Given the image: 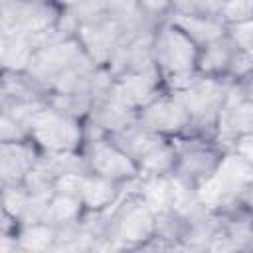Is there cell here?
I'll return each mask as SVG.
<instances>
[{"instance_id":"cell-1","label":"cell","mask_w":253,"mask_h":253,"mask_svg":"<svg viewBox=\"0 0 253 253\" xmlns=\"http://www.w3.org/2000/svg\"><path fill=\"white\" fill-rule=\"evenodd\" d=\"M253 178V166L237 152L227 150L221 156L215 172L198 186L196 194L202 206L215 211H229L237 206L239 190Z\"/></svg>"},{"instance_id":"cell-2","label":"cell","mask_w":253,"mask_h":253,"mask_svg":"<svg viewBox=\"0 0 253 253\" xmlns=\"http://www.w3.org/2000/svg\"><path fill=\"white\" fill-rule=\"evenodd\" d=\"M32 140L40 150L63 152V150H81L85 144L83 121L71 119L53 107L45 105L30 123Z\"/></svg>"},{"instance_id":"cell-3","label":"cell","mask_w":253,"mask_h":253,"mask_svg":"<svg viewBox=\"0 0 253 253\" xmlns=\"http://www.w3.org/2000/svg\"><path fill=\"white\" fill-rule=\"evenodd\" d=\"M170 140L176 148L174 174L184 178L194 188L206 182L221 162L223 150L211 140L192 136H172Z\"/></svg>"},{"instance_id":"cell-4","label":"cell","mask_w":253,"mask_h":253,"mask_svg":"<svg viewBox=\"0 0 253 253\" xmlns=\"http://www.w3.org/2000/svg\"><path fill=\"white\" fill-rule=\"evenodd\" d=\"M200 47L186 32L164 20L154 30V61L162 75L176 71H190L198 65Z\"/></svg>"},{"instance_id":"cell-5","label":"cell","mask_w":253,"mask_h":253,"mask_svg":"<svg viewBox=\"0 0 253 253\" xmlns=\"http://www.w3.org/2000/svg\"><path fill=\"white\" fill-rule=\"evenodd\" d=\"M61 12L55 0H2V32L34 36L53 28Z\"/></svg>"},{"instance_id":"cell-6","label":"cell","mask_w":253,"mask_h":253,"mask_svg":"<svg viewBox=\"0 0 253 253\" xmlns=\"http://www.w3.org/2000/svg\"><path fill=\"white\" fill-rule=\"evenodd\" d=\"M81 150L85 154L91 174H97L115 182H125L140 176L138 164L126 152H123L113 140H109V136L87 140Z\"/></svg>"},{"instance_id":"cell-7","label":"cell","mask_w":253,"mask_h":253,"mask_svg":"<svg viewBox=\"0 0 253 253\" xmlns=\"http://www.w3.org/2000/svg\"><path fill=\"white\" fill-rule=\"evenodd\" d=\"M251 132H253V99L241 95L233 81L225 105L219 113L215 144L223 152H227L235 148V142L241 136Z\"/></svg>"},{"instance_id":"cell-8","label":"cell","mask_w":253,"mask_h":253,"mask_svg":"<svg viewBox=\"0 0 253 253\" xmlns=\"http://www.w3.org/2000/svg\"><path fill=\"white\" fill-rule=\"evenodd\" d=\"M190 123V115L184 109V105L168 91L158 95L152 103L142 107L138 111V125L158 132L166 138L178 136L184 132V128Z\"/></svg>"},{"instance_id":"cell-9","label":"cell","mask_w":253,"mask_h":253,"mask_svg":"<svg viewBox=\"0 0 253 253\" xmlns=\"http://www.w3.org/2000/svg\"><path fill=\"white\" fill-rule=\"evenodd\" d=\"M162 93H164V83L158 67L115 77L113 87L109 91L111 97L119 99L121 103L128 105L134 111H140Z\"/></svg>"},{"instance_id":"cell-10","label":"cell","mask_w":253,"mask_h":253,"mask_svg":"<svg viewBox=\"0 0 253 253\" xmlns=\"http://www.w3.org/2000/svg\"><path fill=\"white\" fill-rule=\"evenodd\" d=\"M152 67H158L154 61V30L134 38H125L107 61V69L115 77L146 71Z\"/></svg>"},{"instance_id":"cell-11","label":"cell","mask_w":253,"mask_h":253,"mask_svg":"<svg viewBox=\"0 0 253 253\" xmlns=\"http://www.w3.org/2000/svg\"><path fill=\"white\" fill-rule=\"evenodd\" d=\"M81 51H83L81 42L77 38H67L63 42H57V43L36 49V53L32 55V61H30L26 71L49 91V81L57 73L67 69L77 59V55Z\"/></svg>"},{"instance_id":"cell-12","label":"cell","mask_w":253,"mask_h":253,"mask_svg":"<svg viewBox=\"0 0 253 253\" xmlns=\"http://www.w3.org/2000/svg\"><path fill=\"white\" fill-rule=\"evenodd\" d=\"M75 38L81 42L83 49L99 65H107L115 47L125 40V34H123V30L115 18L105 16V18H99L95 22L81 24Z\"/></svg>"},{"instance_id":"cell-13","label":"cell","mask_w":253,"mask_h":253,"mask_svg":"<svg viewBox=\"0 0 253 253\" xmlns=\"http://www.w3.org/2000/svg\"><path fill=\"white\" fill-rule=\"evenodd\" d=\"M253 249V211L233 208L221 211V223L211 237L208 251Z\"/></svg>"},{"instance_id":"cell-14","label":"cell","mask_w":253,"mask_h":253,"mask_svg":"<svg viewBox=\"0 0 253 253\" xmlns=\"http://www.w3.org/2000/svg\"><path fill=\"white\" fill-rule=\"evenodd\" d=\"M40 146L30 138L22 142H0V178L2 186L22 184L26 174L40 158Z\"/></svg>"},{"instance_id":"cell-15","label":"cell","mask_w":253,"mask_h":253,"mask_svg":"<svg viewBox=\"0 0 253 253\" xmlns=\"http://www.w3.org/2000/svg\"><path fill=\"white\" fill-rule=\"evenodd\" d=\"M237 53H239L237 45L225 34V36L217 38L215 42L200 47L196 69L206 77H225V75H229V69H231Z\"/></svg>"},{"instance_id":"cell-16","label":"cell","mask_w":253,"mask_h":253,"mask_svg":"<svg viewBox=\"0 0 253 253\" xmlns=\"http://www.w3.org/2000/svg\"><path fill=\"white\" fill-rule=\"evenodd\" d=\"M166 20H170L174 26H178L182 32H186L198 47H204V45H208V43H211L217 38L227 34V26L215 16L170 12L166 16Z\"/></svg>"},{"instance_id":"cell-17","label":"cell","mask_w":253,"mask_h":253,"mask_svg":"<svg viewBox=\"0 0 253 253\" xmlns=\"http://www.w3.org/2000/svg\"><path fill=\"white\" fill-rule=\"evenodd\" d=\"M121 188H123V182H115L89 172L83 176L79 198L85 210H93V211L107 210L121 198Z\"/></svg>"},{"instance_id":"cell-18","label":"cell","mask_w":253,"mask_h":253,"mask_svg":"<svg viewBox=\"0 0 253 253\" xmlns=\"http://www.w3.org/2000/svg\"><path fill=\"white\" fill-rule=\"evenodd\" d=\"M162 138H166V136H162V134H158V132H152V130L140 126L138 121H136L134 125L126 126L125 130H119V132L109 134V140H113V142H115L123 152H126L134 162H138V160H140L156 142H160Z\"/></svg>"},{"instance_id":"cell-19","label":"cell","mask_w":253,"mask_h":253,"mask_svg":"<svg viewBox=\"0 0 253 253\" xmlns=\"http://www.w3.org/2000/svg\"><path fill=\"white\" fill-rule=\"evenodd\" d=\"M34 53H36V47L30 36L2 32V69L4 71H26Z\"/></svg>"},{"instance_id":"cell-20","label":"cell","mask_w":253,"mask_h":253,"mask_svg":"<svg viewBox=\"0 0 253 253\" xmlns=\"http://www.w3.org/2000/svg\"><path fill=\"white\" fill-rule=\"evenodd\" d=\"M85 211V206L81 202L79 196H69V194H57L53 192L43 215L42 223H47L55 229L65 227V225H73L81 219Z\"/></svg>"},{"instance_id":"cell-21","label":"cell","mask_w":253,"mask_h":253,"mask_svg":"<svg viewBox=\"0 0 253 253\" xmlns=\"http://www.w3.org/2000/svg\"><path fill=\"white\" fill-rule=\"evenodd\" d=\"M140 176H168L176 168V148L170 138L156 142L138 162Z\"/></svg>"},{"instance_id":"cell-22","label":"cell","mask_w":253,"mask_h":253,"mask_svg":"<svg viewBox=\"0 0 253 253\" xmlns=\"http://www.w3.org/2000/svg\"><path fill=\"white\" fill-rule=\"evenodd\" d=\"M188 231L186 217L176 210H162L154 213V237L172 245V249H182V241Z\"/></svg>"},{"instance_id":"cell-23","label":"cell","mask_w":253,"mask_h":253,"mask_svg":"<svg viewBox=\"0 0 253 253\" xmlns=\"http://www.w3.org/2000/svg\"><path fill=\"white\" fill-rule=\"evenodd\" d=\"M16 241H18V251H53L55 227L47 223L20 225L16 233Z\"/></svg>"},{"instance_id":"cell-24","label":"cell","mask_w":253,"mask_h":253,"mask_svg":"<svg viewBox=\"0 0 253 253\" xmlns=\"http://www.w3.org/2000/svg\"><path fill=\"white\" fill-rule=\"evenodd\" d=\"M47 105L71 119L85 121L95 105V99L85 93H49Z\"/></svg>"},{"instance_id":"cell-25","label":"cell","mask_w":253,"mask_h":253,"mask_svg":"<svg viewBox=\"0 0 253 253\" xmlns=\"http://www.w3.org/2000/svg\"><path fill=\"white\" fill-rule=\"evenodd\" d=\"M32 138V128L28 123L2 113L0 119V142H22V140H30Z\"/></svg>"},{"instance_id":"cell-26","label":"cell","mask_w":253,"mask_h":253,"mask_svg":"<svg viewBox=\"0 0 253 253\" xmlns=\"http://www.w3.org/2000/svg\"><path fill=\"white\" fill-rule=\"evenodd\" d=\"M30 198V192L24 188V184H8L2 186V210L10 213L12 217H20L26 202Z\"/></svg>"},{"instance_id":"cell-27","label":"cell","mask_w":253,"mask_h":253,"mask_svg":"<svg viewBox=\"0 0 253 253\" xmlns=\"http://www.w3.org/2000/svg\"><path fill=\"white\" fill-rule=\"evenodd\" d=\"M65 12H69L77 24H89V22H95L99 18H105L107 16V10H105V2L103 0H79L75 6L71 8H63Z\"/></svg>"},{"instance_id":"cell-28","label":"cell","mask_w":253,"mask_h":253,"mask_svg":"<svg viewBox=\"0 0 253 253\" xmlns=\"http://www.w3.org/2000/svg\"><path fill=\"white\" fill-rule=\"evenodd\" d=\"M22 184L30 194H53L55 178L36 162V166L26 174Z\"/></svg>"},{"instance_id":"cell-29","label":"cell","mask_w":253,"mask_h":253,"mask_svg":"<svg viewBox=\"0 0 253 253\" xmlns=\"http://www.w3.org/2000/svg\"><path fill=\"white\" fill-rule=\"evenodd\" d=\"M219 20L225 26L253 20V0H227L219 12Z\"/></svg>"},{"instance_id":"cell-30","label":"cell","mask_w":253,"mask_h":253,"mask_svg":"<svg viewBox=\"0 0 253 253\" xmlns=\"http://www.w3.org/2000/svg\"><path fill=\"white\" fill-rule=\"evenodd\" d=\"M200 77H202V73H200L198 69H190V71H176V73L162 75L164 91H168V93H180V91H186V89H188V87H192Z\"/></svg>"},{"instance_id":"cell-31","label":"cell","mask_w":253,"mask_h":253,"mask_svg":"<svg viewBox=\"0 0 253 253\" xmlns=\"http://www.w3.org/2000/svg\"><path fill=\"white\" fill-rule=\"evenodd\" d=\"M227 36L231 38V42L237 45L239 51L253 49V20L229 24L227 26Z\"/></svg>"},{"instance_id":"cell-32","label":"cell","mask_w":253,"mask_h":253,"mask_svg":"<svg viewBox=\"0 0 253 253\" xmlns=\"http://www.w3.org/2000/svg\"><path fill=\"white\" fill-rule=\"evenodd\" d=\"M85 174H63L55 180L53 192L57 194H69V196H79L81 194V184H83Z\"/></svg>"},{"instance_id":"cell-33","label":"cell","mask_w":253,"mask_h":253,"mask_svg":"<svg viewBox=\"0 0 253 253\" xmlns=\"http://www.w3.org/2000/svg\"><path fill=\"white\" fill-rule=\"evenodd\" d=\"M107 16L111 18H125L136 10H140V0H103Z\"/></svg>"},{"instance_id":"cell-34","label":"cell","mask_w":253,"mask_h":253,"mask_svg":"<svg viewBox=\"0 0 253 253\" xmlns=\"http://www.w3.org/2000/svg\"><path fill=\"white\" fill-rule=\"evenodd\" d=\"M140 6L158 20H166V16L172 12L170 0H140Z\"/></svg>"},{"instance_id":"cell-35","label":"cell","mask_w":253,"mask_h":253,"mask_svg":"<svg viewBox=\"0 0 253 253\" xmlns=\"http://www.w3.org/2000/svg\"><path fill=\"white\" fill-rule=\"evenodd\" d=\"M225 2H227V0H198V10H196V14L219 18V12H221V8L225 6Z\"/></svg>"},{"instance_id":"cell-36","label":"cell","mask_w":253,"mask_h":253,"mask_svg":"<svg viewBox=\"0 0 253 253\" xmlns=\"http://www.w3.org/2000/svg\"><path fill=\"white\" fill-rule=\"evenodd\" d=\"M235 202H237L239 208H243V210H247V211H253V178L239 190Z\"/></svg>"},{"instance_id":"cell-37","label":"cell","mask_w":253,"mask_h":253,"mask_svg":"<svg viewBox=\"0 0 253 253\" xmlns=\"http://www.w3.org/2000/svg\"><path fill=\"white\" fill-rule=\"evenodd\" d=\"M233 150H237V152L253 166V132L241 136V138L235 142V148H233Z\"/></svg>"},{"instance_id":"cell-38","label":"cell","mask_w":253,"mask_h":253,"mask_svg":"<svg viewBox=\"0 0 253 253\" xmlns=\"http://www.w3.org/2000/svg\"><path fill=\"white\" fill-rule=\"evenodd\" d=\"M235 87H237V91H239L241 95H245V97L253 99V69H251V71H247L243 77L235 79Z\"/></svg>"},{"instance_id":"cell-39","label":"cell","mask_w":253,"mask_h":253,"mask_svg":"<svg viewBox=\"0 0 253 253\" xmlns=\"http://www.w3.org/2000/svg\"><path fill=\"white\" fill-rule=\"evenodd\" d=\"M170 8L178 14H196L198 0H170Z\"/></svg>"}]
</instances>
